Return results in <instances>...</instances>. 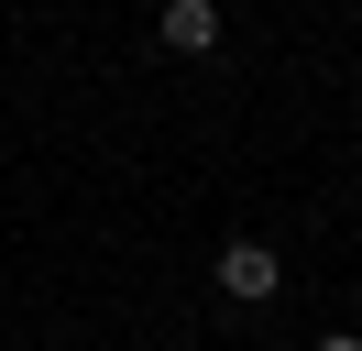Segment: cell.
I'll use <instances>...</instances> for the list:
<instances>
[{
  "mask_svg": "<svg viewBox=\"0 0 362 351\" xmlns=\"http://www.w3.org/2000/svg\"><path fill=\"white\" fill-rule=\"evenodd\" d=\"M154 44H165V55H209V44H220V0H165Z\"/></svg>",
  "mask_w": 362,
  "mask_h": 351,
  "instance_id": "7a4b0ae2",
  "label": "cell"
},
{
  "mask_svg": "<svg viewBox=\"0 0 362 351\" xmlns=\"http://www.w3.org/2000/svg\"><path fill=\"white\" fill-rule=\"evenodd\" d=\"M209 275H220V297H242V307H264V297H274V285H286V263H274V253H264V241H230V253H220V263H209Z\"/></svg>",
  "mask_w": 362,
  "mask_h": 351,
  "instance_id": "6da1fadb",
  "label": "cell"
},
{
  "mask_svg": "<svg viewBox=\"0 0 362 351\" xmlns=\"http://www.w3.org/2000/svg\"><path fill=\"white\" fill-rule=\"evenodd\" d=\"M318 351H362V340H351V329H329V340H318Z\"/></svg>",
  "mask_w": 362,
  "mask_h": 351,
  "instance_id": "3957f363",
  "label": "cell"
}]
</instances>
